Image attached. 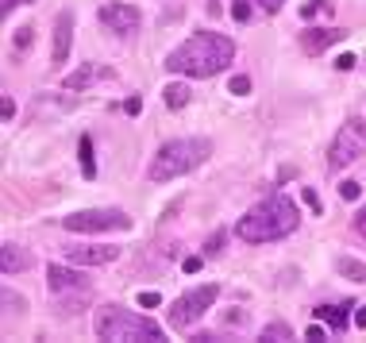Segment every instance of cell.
<instances>
[{
	"instance_id": "cell-1",
	"label": "cell",
	"mask_w": 366,
	"mask_h": 343,
	"mask_svg": "<svg viewBox=\"0 0 366 343\" xmlns=\"http://www.w3.org/2000/svg\"><path fill=\"white\" fill-rule=\"evenodd\" d=\"M235 62V43L220 31H193L182 47L170 50L166 69L182 78H216Z\"/></svg>"
},
{
	"instance_id": "cell-2",
	"label": "cell",
	"mask_w": 366,
	"mask_h": 343,
	"mask_svg": "<svg viewBox=\"0 0 366 343\" xmlns=\"http://www.w3.org/2000/svg\"><path fill=\"white\" fill-rule=\"evenodd\" d=\"M297 224H301L297 205H293L286 193H274V197H266V201H259L247 216H239L235 236H239L243 243H274V239L293 236Z\"/></svg>"
},
{
	"instance_id": "cell-3",
	"label": "cell",
	"mask_w": 366,
	"mask_h": 343,
	"mask_svg": "<svg viewBox=\"0 0 366 343\" xmlns=\"http://www.w3.org/2000/svg\"><path fill=\"white\" fill-rule=\"evenodd\" d=\"M96 340H116V343H162L166 332L162 324H154L151 316H139L124 305H100L93 320Z\"/></svg>"
},
{
	"instance_id": "cell-4",
	"label": "cell",
	"mask_w": 366,
	"mask_h": 343,
	"mask_svg": "<svg viewBox=\"0 0 366 343\" xmlns=\"http://www.w3.org/2000/svg\"><path fill=\"white\" fill-rule=\"evenodd\" d=\"M208 155H212L208 139H170V143H162L154 151L151 166H147V181L162 186V181H173V177H185L197 166H204Z\"/></svg>"
},
{
	"instance_id": "cell-5",
	"label": "cell",
	"mask_w": 366,
	"mask_h": 343,
	"mask_svg": "<svg viewBox=\"0 0 366 343\" xmlns=\"http://www.w3.org/2000/svg\"><path fill=\"white\" fill-rule=\"evenodd\" d=\"M366 151V124L363 120H347L343 128L336 131L332 139V147H327V170L336 174V170H347L351 162H358Z\"/></svg>"
},
{
	"instance_id": "cell-6",
	"label": "cell",
	"mask_w": 366,
	"mask_h": 343,
	"mask_svg": "<svg viewBox=\"0 0 366 343\" xmlns=\"http://www.w3.org/2000/svg\"><path fill=\"white\" fill-rule=\"evenodd\" d=\"M62 228L66 232H127L131 228V216L124 208H81V212L62 216Z\"/></svg>"
},
{
	"instance_id": "cell-7",
	"label": "cell",
	"mask_w": 366,
	"mask_h": 343,
	"mask_svg": "<svg viewBox=\"0 0 366 343\" xmlns=\"http://www.w3.org/2000/svg\"><path fill=\"white\" fill-rule=\"evenodd\" d=\"M216 297H220V285L208 282V285H197V289H189V294H182L177 301L170 305V324L173 328H189V324H197L204 313H208L212 305H216Z\"/></svg>"
},
{
	"instance_id": "cell-8",
	"label": "cell",
	"mask_w": 366,
	"mask_h": 343,
	"mask_svg": "<svg viewBox=\"0 0 366 343\" xmlns=\"http://www.w3.org/2000/svg\"><path fill=\"white\" fill-rule=\"evenodd\" d=\"M100 23L116 35H135L139 23H143V12L135 8V4H124V0H112V4H100Z\"/></svg>"
},
{
	"instance_id": "cell-9",
	"label": "cell",
	"mask_w": 366,
	"mask_h": 343,
	"mask_svg": "<svg viewBox=\"0 0 366 343\" xmlns=\"http://www.w3.org/2000/svg\"><path fill=\"white\" fill-rule=\"evenodd\" d=\"M69 47H74V12L62 8L54 16V35H50V62L62 66L69 58Z\"/></svg>"
},
{
	"instance_id": "cell-10",
	"label": "cell",
	"mask_w": 366,
	"mask_h": 343,
	"mask_svg": "<svg viewBox=\"0 0 366 343\" xmlns=\"http://www.w3.org/2000/svg\"><path fill=\"white\" fill-rule=\"evenodd\" d=\"M47 289L50 297L58 294H77V289H89V278L81 274V270H69V266H47Z\"/></svg>"
},
{
	"instance_id": "cell-11",
	"label": "cell",
	"mask_w": 366,
	"mask_h": 343,
	"mask_svg": "<svg viewBox=\"0 0 366 343\" xmlns=\"http://www.w3.org/2000/svg\"><path fill=\"white\" fill-rule=\"evenodd\" d=\"M31 266H35V255H31L23 243H16V239H4V243H0V274L4 278L23 274Z\"/></svg>"
},
{
	"instance_id": "cell-12",
	"label": "cell",
	"mask_w": 366,
	"mask_h": 343,
	"mask_svg": "<svg viewBox=\"0 0 366 343\" xmlns=\"http://www.w3.org/2000/svg\"><path fill=\"white\" fill-rule=\"evenodd\" d=\"M66 258L74 266H108L120 258V247L108 243H93V247H66Z\"/></svg>"
},
{
	"instance_id": "cell-13",
	"label": "cell",
	"mask_w": 366,
	"mask_h": 343,
	"mask_svg": "<svg viewBox=\"0 0 366 343\" xmlns=\"http://www.w3.org/2000/svg\"><path fill=\"white\" fill-rule=\"evenodd\" d=\"M339 39H347L343 27H312V31H301V50L316 58V54H324V50Z\"/></svg>"
},
{
	"instance_id": "cell-14",
	"label": "cell",
	"mask_w": 366,
	"mask_h": 343,
	"mask_svg": "<svg viewBox=\"0 0 366 343\" xmlns=\"http://www.w3.org/2000/svg\"><path fill=\"white\" fill-rule=\"evenodd\" d=\"M351 309H355L351 301H339V305H320V309H316V320L332 324V332H343V328H347V313H351Z\"/></svg>"
},
{
	"instance_id": "cell-15",
	"label": "cell",
	"mask_w": 366,
	"mask_h": 343,
	"mask_svg": "<svg viewBox=\"0 0 366 343\" xmlns=\"http://www.w3.org/2000/svg\"><path fill=\"white\" fill-rule=\"evenodd\" d=\"M336 274L347 278V282H366V263H358V258H351V255H339L336 258Z\"/></svg>"
},
{
	"instance_id": "cell-16",
	"label": "cell",
	"mask_w": 366,
	"mask_h": 343,
	"mask_svg": "<svg viewBox=\"0 0 366 343\" xmlns=\"http://www.w3.org/2000/svg\"><path fill=\"white\" fill-rule=\"evenodd\" d=\"M77 158H81V174L93 181V177H96V158H93V139H89V135L77 139Z\"/></svg>"
},
{
	"instance_id": "cell-17",
	"label": "cell",
	"mask_w": 366,
	"mask_h": 343,
	"mask_svg": "<svg viewBox=\"0 0 366 343\" xmlns=\"http://www.w3.org/2000/svg\"><path fill=\"white\" fill-rule=\"evenodd\" d=\"M162 100L170 108H185L189 104V85H185V81H170V85L162 89Z\"/></svg>"
},
{
	"instance_id": "cell-18",
	"label": "cell",
	"mask_w": 366,
	"mask_h": 343,
	"mask_svg": "<svg viewBox=\"0 0 366 343\" xmlns=\"http://www.w3.org/2000/svg\"><path fill=\"white\" fill-rule=\"evenodd\" d=\"M289 340H293V328L286 320H270L262 328V343H289Z\"/></svg>"
},
{
	"instance_id": "cell-19",
	"label": "cell",
	"mask_w": 366,
	"mask_h": 343,
	"mask_svg": "<svg viewBox=\"0 0 366 343\" xmlns=\"http://www.w3.org/2000/svg\"><path fill=\"white\" fill-rule=\"evenodd\" d=\"M0 301H4V313H8V316L28 313V297H19L16 289H4V294H0Z\"/></svg>"
},
{
	"instance_id": "cell-20",
	"label": "cell",
	"mask_w": 366,
	"mask_h": 343,
	"mask_svg": "<svg viewBox=\"0 0 366 343\" xmlns=\"http://www.w3.org/2000/svg\"><path fill=\"white\" fill-rule=\"evenodd\" d=\"M89 81H93V66H89V62H85V66H81V69H74V74H69V78H66V89H85Z\"/></svg>"
},
{
	"instance_id": "cell-21",
	"label": "cell",
	"mask_w": 366,
	"mask_h": 343,
	"mask_svg": "<svg viewBox=\"0 0 366 343\" xmlns=\"http://www.w3.org/2000/svg\"><path fill=\"white\" fill-rule=\"evenodd\" d=\"M228 93H231V97H247V93H250V78H247V74H235V78L228 81Z\"/></svg>"
},
{
	"instance_id": "cell-22",
	"label": "cell",
	"mask_w": 366,
	"mask_h": 343,
	"mask_svg": "<svg viewBox=\"0 0 366 343\" xmlns=\"http://www.w3.org/2000/svg\"><path fill=\"white\" fill-rule=\"evenodd\" d=\"M224 239H228V232H212V239L204 243V255H212V258H216V255L224 251Z\"/></svg>"
},
{
	"instance_id": "cell-23",
	"label": "cell",
	"mask_w": 366,
	"mask_h": 343,
	"mask_svg": "<svg viewBox=\"0 0 366 343\" xmlns=\"http://www.w3.org/2000/svg\"><path fill=\"white\" fill-rule=\"evenodd\" d=\"M339 197H343V201H358V197H363V186H358V181H343V186H339Z\"/></svg>"
},
{
	"instance_id": "cell-24",
	"label": "cell",
	"mask_w": 366,
	"mask_h": 343,
	"mask_svg": "<svg viewBox=\"0 0 366 343\" xmlns=\"http://www.w3.org/2000/svg\"><path fill=\"white\" fill-rule=\"evenodd\" d=\"M231 16H235V20H250V4H247V0H235V4H231Z\"/></svg>"
},
{
	"instance_id": "cell-25",
	"label": "cell",
	"mask_w": 366,
	"mask_h": 343,
	"mask_svg": "<svg viewBox=\"0 0 366 343\" xmlns=\"http://www.w3.org/2000/svg\"><path fill=\"white\" fill-rule=\"evenodd\" d=\"M31 31H35V27H19V31H16V47H19V50H28V47H31V39H35Z\"/></svg>"
},
{
	"instance_id": "cell-26",
	"label": "cell",
	"mask_w": 366,
	"mask_h": 343,
	"mask_svg": "<svg viewBox=\"0 0 366 343\" xmlns=\"http://www.w3.org/2000/svg\"><path fill=\"white\" fill-rule=\"evenodd\" d=\"M139 305H143V309H154V305H162V297L154 294V289H143V294H139Z\"/></svg>"
},
{
	"instance_id": "cell-27",
	"label": "cell",
	"mask_w": 366,
	"mask_h": 343,
	"mask_svg": "<svg viewBox=\"0 0 366 343\" xmlns=\"http://www.w3.org/2000/svg\"><path fill=\"white\" fill-rule=\"evenodd\" d=\"M224 324H228V328H243V324H247V313H224Z\"/></svg>"
},
{
	"instance_id": "cell-28",
	"label": "cell",
	"mask_w": 366,
	"mask_h": 343,
	"mask_svg": "<svg viewBox=\"0 0 366 343\" xmlns=\"http://www.w3.org/2000/svg\"><path fill=\"white\" fill-rule=\"evenodd\" d=\"M124 112H127V116H139V112H143V97H127L124 100Z\"/></svg>"
},
{
	"instance_id": "cell-29",
	"label": "cell",
	"mask_w": 366,
	"mask_h": 343,
	"mask_svg": "<svg viewBox=\"0 0 366 343\" xmlns=\"http://www.w3.org/2000/svg\"><path fill=\"white\" fill-rule=\"evenodd\" d=\"M301 201H305V205H308V208H312V212L320 216V197L312 193V189H301Z\"/></svg>"
},
{
	"instance_id": "cell-30",
	"label": "cell",
	"mask_w": 366,
	"mask_h": 343,
	"mask_svg": "<svg viewBox=\"0 0 366 343\" xmlns=\"http://www.w3.org/2000/svg\"><path fill=\"white\" fill-rule=\"evenodd\" d=\"M201 266H204V258H201V255H189V258L182 263V270H185V274H197Z\"/></svg>"
},
{
	"instance_id": "cell-31",
	"label": "cell",
	"mask_w": 366,
	"mask_h": 343,
	"mask_svg": "<svg viewBox=\"0 0 366 343\" xmlns=\"http://www.w3.org/2000/svg\"><path fill=\"white\" fill-rule=\"evenodd\" d=\"M355 66H358L355 54H339V58H336V69H343V74H347V69H355Z\"/></svg>"
},
{
	"instance_id": "cell-32",
	"label": "cell",
	"mask_w": 366,
	"mask_h": 343,
	"mask_svg": "<svg viewBox=\"0 0 366 343\" xmlns=\"http://www.w3.org/2000/svg\"><path fill=\"white\" fill-rule=\"evenodd\" d=\"M351 228H355L358 236H366V205H363V208H358V212H355V220H351Z\"/></svg>"
},
{
	"instance_id": "cell-33",
	"label": "cell",
	"mask_w": 366,
	"mask_h": 343,
	"mask_svg": "<svg viewBox=\"0 0 366 343\" xmlns=\"http://www.w3.org/2000/svg\"><path fill=\"white\" fill-rule=\"evenodd\" d=\"M255 4H259L262 12H270V16H274V12H281V4H286V0H255Z\"/></svg>"
},
{
	"instance_id": "cell-34",
	"label": "cell",
	"mask_w": 366,
	"mask_h": 343,
	"mask_svg": "<svg viewBox=\"0 0 366 343\" xmlns=\"http://www.w3.org/2000/svg\"><path fill=\"white\" fill-rule=\"evenodd\" d=\"M0 112H4V120H12V116H16V100L4 97V100H0Z\"/></svg>"
},
{
	"instance_id": "cell-35",
	"label": "cell",
	"mask_w": 366,
	"mask_h": 343,
	"mask_svg": "<svg viewBox=\"0 0 366 343\" xmlns=\"http://www.w3.org/2000/svg\"><path fill=\"white\" fill-rule=\"evenodd\" d=\"M305 340H324V328H320V324H308V328H305Z\"/></svg>"
},
{
	"instance_id": "cell-36",
	"label": "cell",
	"mask_w": 366,
	"mask_h": 343,
	"mask_svg": "<svg viewBox=\"0 0 366 343\" xmlns=\"http://www.w3.org/2000/svg\"><path fill=\"white\" fill-rule=\"evenodd\" d=\"M355 324H358V328H366V305H355Z\"/></svg>"
},
{
	"instance_id": "cell-37",
	"label": "cell",
	"mask_w": 366,
	"mask_h": 343,
	"mask_svg": "<svg viewBox=\"0 0 366 343\" xmlns=\"http://www.w3.org/2000/svg\"><path fill=\"white\" fill-rule=\"evenodd\" d=\"M16 4H31V0H0V8H4V12H12Z\"/></svg>"
}]
</instances>
